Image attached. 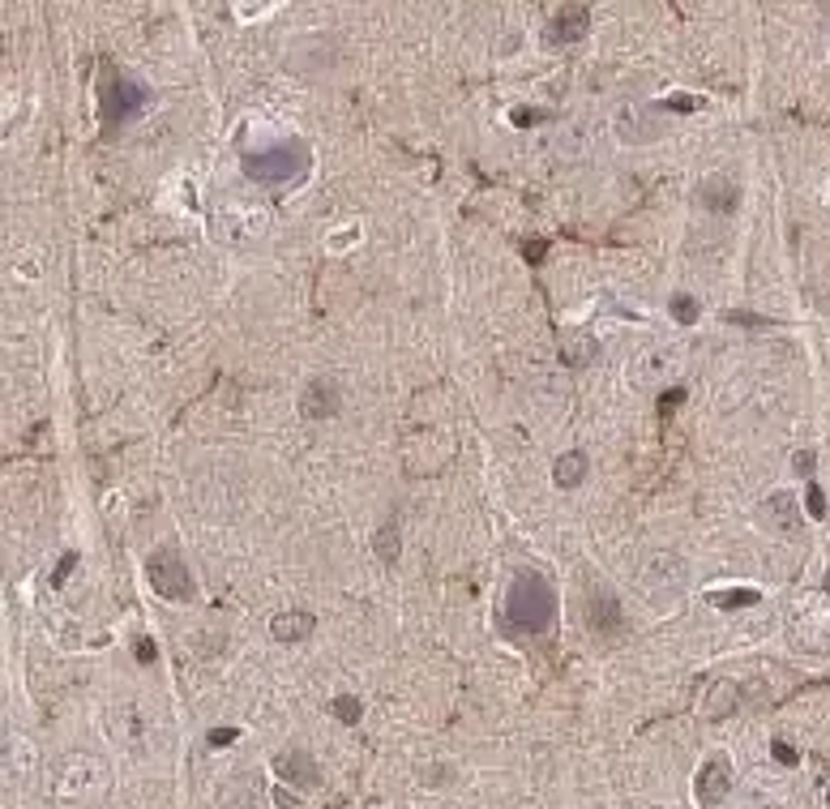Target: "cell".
I'll list each match as a JSON object with an SVG mask.
<instances>
[{"mask_svg":"<svg viewBox=\"0 0 830 809\" xmlns=\"http://www.w3.org/2000/svg\"><path fill=\"white\" fill-rule=\"evenodd\" d=\"M112 784V767L91 754V749H69L64 758L52 763V776H48V792L61 809H86L103 801Z\"/></svg>","mask_w":830,"mask_h":809,"instance_id":"cell-1","label":"cell"},{"mask_svg":"<svg viewBox=\"0 0 830 809\" xmlns=\"http://www.w3.org/2000/svg\"><path fill=\"white\" fill-rule=\"evenodd\" d=\"M634 583H639V595L655 609H668L685 595L689 587V566L685 557L672 549H646L639 552L634 561Z\"/></svg>","mask_w":830,"mask_h":809,"instance_id":"cell-2","label":"cell"},{"mask_svg":"<svg viewBox=\"0 0 830 809\" xmlns=\"http://www.w3.org/2000/svg\"><path fill=\"white\" fill-rule=\"evenodd\" d=\"M309 146L300 142V137H288V142H274V146H266V151H249L245 159H240V172L253 180V185H261V189H288V185H295V180H304V172H309Z\"/></svg>","mask_w":830,"mask_h":809,"instance_id":"cell-3","label":"cell"},{"mask_svg":"<svg viewBox=\"0 0 830 809\" xmlns=\"http://www.w3.org/2000/svg\"><path fill=\"white\" fill-rule=\"evenodd\" d=\"M506 616L518 634H543L557 621V591L548 587L543 574L527 570L513 579L510 595H506Z\"/></svg>","mask_w":830,"mask_h":809,"instance_id":"cell-4","label":"cell"},{"mask_svg":"<svg viewBox=\"0 0 830 809\" xmlns=\"http://www.w3.org/2000/svg\"><path fill=\"white\" fill-rule=\"evenodd\" d=\"M270 231V210L253 197H227L215 215V240L227 249H253Z\"/></svg>","mask_w":830,"mask_h":809,"instance_id":"cell-5","label":"cell"},{"mask_svg":"<svg viewBox=\"0 0 830 809\" xmlns=\"http://www.w3.org/2000/svg\"><path fill=\"white\" fill-rule=\"evenodd\" d=\"M612 133L625 146H651L668 133V116L646 98H625V103L612 107Z\"/></svg>","mask_w":830,"mask_h":809,"instance_id":"cell-6","label":"cell"},{"mask_svg":"<svg viewBox=\"0 0 830 809\" xmlns=\"http://www.w3.org/2000/svg\"><path fill=\"white\" fill-rule=\"evenodd\" d=\"M146 579H151V587L159 591L163 600H176V604L193 600L189 566H185V557L172 549V544H163V549H155L146 557Z\"/></svg>","mask_w":830,"mask_h":809,"instance_id":"cell-7","label":"cell"},{"mask_svg":"<svg viewBox=\"0 0 830 809\" xmlns=\"http://www.w3.org/2000/svg\"><path fill=\"white\" fill-rule=\"evenodd\" d=\"M540 151L557 163H587V159H595L600 137H595V129H591L587 121H561V125L548 129V137L540 142Z\"/></svg>","mask_w":830,"mask_h":809,"instance_id":"cell-8","label":"cell"},{"mask_svg":"<svg viewBox=\"0 0 830 809\" xmlns=\"http://www.w3.org/2000/svg\"><path fill=\"white\" fill-rule=\"evenodd\" d=\"M146 103H151V91H146L142 82L125 77V73H116V77L103 82V116H107L112 125H125L133 116H142Z\"/></svg>","mask_w":830,"mask_h":809,"instance_id":"cell-9","label":"cell"},{"mask_svg":"<svg viewBox=\"0 0 830 809\" xmlns=\"http://www.w3.org/2000/svg\"><path fill=\"white\" fill-rule=\"evenodd\" d=\"M676 369H681V348H672V343H655V348H646L642 356H634V364H630V382H634L639 390H664V382L676 377Z\"/></svg>","mask_w":830,"mask_h":809,"instance_id":"cell-10","label":"cell"},{"mask_svg":"<svg viewBox=\"0 0 830 809\" xmlns=\"http://www.w3.org/2000/svg\"><path fill=\"white\" fill-rule=\"evenodd\" d=\"M694 797L703 809H719L733 797V758L728 754H710L703 763V771L694 779Z\"/></svg>","mask_w":830,"mask_h":809,"instance_id":"cell-11","label":"cell"},{"mask_svg":"<svg viewBox=\"0 0 830 809\" xmlns=\"http://www.w3.org/2000/svg\"><path fill=\"white\" fill-rule=\"evenodd\" d=\"M762 522H767L770 536L779 540H800L805 527H800V501L788 492V488H775L762 497Z\"/></svg>","mask_w":830,"mask_h":809,"instance_id":"cell-12","label":"cell"},{"mask_svg":"<svg viewBox=\"0 0 830 809\" xmlns=\"http://www.w3.org/2000/svg\"><path fill=\"white\" fill-rule=\"evenodd\" d=\"M587 34H591V9L587 4H566V9L552 13L543 39H548V48H570V43L587 39Z\"/></svg>","mask_w":830,"mask_h":809,"instance_id":"cell-13","label":"cell"},{"mask_svg":"<svg viewBox=\"0 0 830 809\" xmlns=\"http://www.w3.org/2000/svg\"><path fill=\"white\" fill-rule=\"evenodd\" d=\"M112 733H116L133 754H146V749H151V719L142 712V703H121V707H112Z\"/></svg>","mask_w":830,"mask_h":809,"instance_id":"cell-14","label":"cell"},{"mask_svg":"<svg viewBox=\"0 0 830 809\" xmlns=\"http://www.w3.org/2000/svg\"><path fill=\"white\" fill-rule=\"evenodd\" d=\"M587 625H591L595 634H604V639H616V634L625 630V609H621V600H616L612 591H604V587H595V591L587 595Z\"/></svg>","mask_w":830,"mask_h":809,"instance_id":"cell-15","label":"cell"},{"mask_svg":"<svg viewBox=\"0 0 830 809\" xmlns=\"http://www.w3.org/2000/svg\"><path fill=\"white\" fill-rule=\"evenodd\" d=\"M34 767H39V754H34L31 737L4 728V779L9 784H27L34 776Z\"/></svg>","mask_w":830,"mask_h":809,"instance_id":"cell-16","label":"cell"},{"mask_svg":"<svg viewBox=\"0 0 830 809\" xmlns=\"http://www.w3.org/2000/svg\"><path fill=\"white\" fill-rule=\"evenodd\" d=\"M274 771H279V779L291 784V788H318L321 784V767L313 763L309 749H283V754L274 758Z\"/></svg>","mask_w":830,"mask_h":809,"instance_id":"cell-17","label":"cell"},{"mask_svg":"<svg viewBox=\"0 0 830 809\" xmlns=\"http://www.w3.org/2000/svg\"><path fill=\"white\" fill-rule=\"evenodd\" d=\"M300 412H304V421H330L339 412V386L330 377H313L300 394Z\"/></svg>","mask_w":830,"mask_h":809,"instance_id":"cell-18","label":"cell"},{"mask_svg":"<svg viewBox=\"0 0 830 809\" xmlns=\"http://www.w3.org/2000/svg\"><path fill=\"white\" fill-rule=\"evenodd\" d=\"M557 348H561V364H570V369H587V364H595V356H600L595 334H587L578 325L557 334Z\"/></svg>","mask_w":830,"mask_h":809,"instance_id":"cell-19","label":"cell"},{"mask_svg":"<svg viewBox=\"0 0 830 809\" xmlns=\"http://www.w3.org/2000/svg\"><path fill=\"white\" fill-rule=\"evenodd\" d=\"M736 201H740V189H736L733 176H706L698 185V206L710 215H733Z\"/></svg>","mask_w":830,"mask_h":809,"instance_id":"cell-20","label":"cell"},{"mask_svg":"<svg viewBox=\"0 0 830 809\" xmlns=\"http://www.w3.org/2000/svg\"><path fill=\"white\" fill-rule=\"evenodd\" d=\"M313 630H318V616L300 613V609H288V613L270 616V634H274L279 643H304Z\"/></svg>","mask_w":830,"mask_h":809,"instance_id":"cell-21","label":"cell"},{"mask_svg":"<svg viewBox=\"0 0 830 809\" xmlns=\"http://www.w3.org/2000/svg\"><path fill=\"white\" fill-rule=\"evenodd\" d=\"M587 476H591V458H587L582 450L561 454V458L552 463V480H557V488H578V485H587Z\"/></svg>","mask_w":830,"mask_h":809,"instance_id":"cell-22","label":"cell"},{"mask_svg":"<svg viewBox=\"0 0 830 809\" xmlns=\"http://www.w3.org/2000/svg\"><path fill=\"white\" fill-rule=\"evenodd\" d=\"M736 703H740V685H733V681H715L710 694H706V715L719 719V715L736 712Z\"/></svg>","mask_w":830,"mask_h":809,"instance_id":"cell-23","label":"cell"},{"mask_svg":"<svg viewBox=\"0 0 830 809\" xmlns=\"http://www.w3.org/2000/svg\"><path fill=\"white\" fill-rule=\"evenodd\" d=\"M373 549H377V557H382L385 566H394L398 561V527L390 522V527H382L377 531V540H373Z\"/></svg>","mask_w":830,"mask_h":809,"instance_id":"cell-24","label":"cell"},{"mask_svg":"<svg viewBox=\"0 0 830 809\" xmlns=\"http://www.w3.org/2000/svg\"><path fill=\"white\" fill-rule=\"evenodd\" d=\"M672 318L681 325H694L698 322V300L694 295H685V292H676L672 295Z\"/></svg>","mask_w":830,"mask_h":809,"instance_id":"cell-25","label":"cell"},{"mask_svg":"<svg viewBox=\"0 0 830 809\" xmlns=\"http://www.w3.org/2000/svg\"><path fill=\"white\" fill-rule=\"evenodd\" d=\"M710 600L719 609H745V604H758V591H715Z\"/></svg>","mask_w":830,"mask_h":809,"instance_id":"cell-26","label":"cell"},{"mask_svg":"<svg viewBox=\"0 0 830 809\" xmlns=\"http://www.w3.org/2000/svg\"><path fill=\"white\" fill-rule=\"evenodd\" d=\"M334 715H339L343 724H360L364 707H360V698H352V694H339V698H334Z\"/></svg>","mask_w":830,"mask_h":809,"instance_id":"cell-27","label":"cell"},{"mask_svg":"<svg viewBox=\"0 0 830 809\" xmlns=\"http://www.w3.org/2000/svg\"><path fill=\"white\" fill-rule=\"evenodd\" d=\"M805 501H809V515H813V518H827V497H822V488L809 485V492H805Z\"/></svg>","mask_w":830,"mask_h":809,"instance_id":"cell-28","label":"cell"},{"mask_svg":"<svg viewBox=\"0 0 830 809\" xmlns=\"http://www.w3.org/2000/svg\"><path fill=\"white\" fill-rule=\"evenodd\" d=\"M676 403H681V390H668V394H664V398H660V412H672V407H676Z\"/></svg>","mask_w":830,"mask_h":809,"instance_id":"cell-29","label":"cell"},{"mask_svg":"<svg viewBox=\"0 0 830 809\" xmlns=\"http://www.w3.org/2000/svg\"><path fill=\"white\" fill-rule=\"evenodd\" d=\"M797 471H800V476H809V471H813V454H809V450L797 454Z\"/></svg>","mask_w":830,"mask_h":809,"instance_id":"cell-30","label":"cell"},{"mask_svg":"<svg viewBox=\"0 0 830 809\" xmlns=\"http://www.w3.org/2000/svg\"><path fill=\"white\" fill-rule=\"evenodd\" d=\"M231 741V728H224V733H210V745H227Z\"/></svg>","mask_w":830,"mask_h":809,"instance_id":"cell-31","label":"cell"},{"mask_svg":"<svg viewBox=\"0 0 830 809\" xmlns=\"http://www.w3.org/2000/svg\"><path fill=\"white\" fill-rule=\"evenodd\" d=\"M827 591H830V574H827Z\"/></svg>","mask_w":830,"mask_h":809,"instance_id":"cell-32","label":"cell"}]
</instances>
